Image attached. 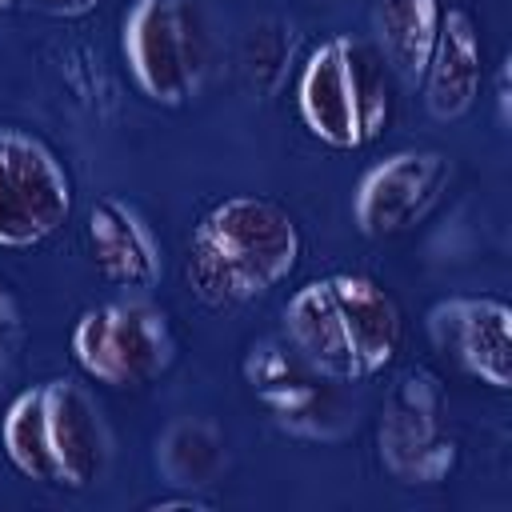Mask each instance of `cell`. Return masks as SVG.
I'll return each mask as SVG.
<instances>
[{
	"label": "cell",
	"mask_w": 512,
	"mask_h": 512,
	"mask_svg": "<svg viewBox=\"0 0 512 512\" xmlns=\"http://www.w3.org/2000/svg\"><path fill=\"white\" fill-rule=\"evenodd\" d=\"M152 512H168V508H212L204 496H196V492H188V496H164V500H152L148 504Z\"/></svg>",
	"instance_id": "21"
},
{
	"label": "cell",
	"mask_w": 512,
	"mask_h": 512,
	"mask_svg": "<svg viewBox=\"0 0 512 512\" xmlns=\"http://www.w3.org/2000/svg\"><path fill=\"white\" fill-rule=\"evenodd\" d=\"M120 44L136 88L164 108L188 104L212 72V24L200 0H132Z\"/></svg>",
	"instance_id": "3"
},
{
	"label": "cell",
	"mask_w": 512,
	"mask_h": 512,
	"mask_svg": "<svg viewBox=\"0 0 512 512\" xmlns=\"http://www.w3.org/2000/svg\"><path fill=\"white\" fill-rule=\"evenodd\" d=\"M36 8H44V12H52V16H84V12H92L100 0H32Z\"/></svg>",
	"instance_id": "20"
},
{
	"label": "cell",
	"mask_w": 512,
	"mask_h": 512,
	"mask_svg": "<svg viewBox=\"0 0 512 512\" xmlns=\"http://www.w3.org/2000/svg\"><path fill=\"white\" fill-rule=\"evenodd\" d=\"M432 344L468 376L504 392L512 384V312L496 296H448L428 308Z\"/></svg>",
	"instance_id": "9"
},
{
	"label": "cell",
	"mask_w": 512,
	"mask_h": 512,
	"mask_svg": "<svg viewBox=\"0 0 512 512\" xmlns=\"http://www.w3.org/2000/svg\"><path fill=\"white\" fill-rule=\"evenodd\" d=\"M44 416H48V440L56 456V484L64 488H88L108 468V428L76 380H44Z\"/></svg>",
	"instance_id": "10"
},
{
	"label": "cell",
	"mask_w": 512,
	"mask_h": 512,
	"mask_svg": "<svg viewBox=\"0 0 512 512\" xmlns=\"http://www.w3.org/2000/svg\"><path fill=\"white\" fill-rule=\"evenodd\" d=\"M8 4H12V0H0V8H8Z\"/></svg>",
	"instance_id": "23"
},
{
	"label": "cell",
	"mask_w": 512,
	"mask_h": 512,
	"mask_svg": "<svg viewBox=\"0 0 512 512\" xmlns=\"http://www.w3.org/2000/svg\"><path fill=\"white\" fill-rule=\"evenodd\" d=\"M244 372L252 380V392L264 400L280 428L312 440H332L348 428V412L340 396L328 388V376L308 368L292 344L284 348L276 340H264L260 348H252Z\"/></svg>",
	"instance_id": "8"
},
{
	"label": "cell",
	"mask_w": 512,
	"mask_h": 512,
	"mask_svg": "<svg viewBox=\"0 0 512 512\" xmlns=\"http://www.w3.org/2000/svg\"><path fill=\"white\" fill-rule=\"evenodd\" d=\"M452 184V156L436 148H404L372 164L352 196L356 228L372 240L420 224Z\"/></svg>",
	"instance_id": "7"
},
{
	"label": "cell",
	"mask_w": 512,
	"mask_h": 512,
	"mask_svg": "<svg viewBox=\"0 0 512 512\" xmlns=\"http://www.w3.org/2000/svg\"><path fill=\"white\" fill-rule=\"evenodd\" d=\"M296 108L304 128L328 148H360L376 140L392 116L384 56L352 36L324 40L300 68Z\"/></svg>",
	"instance_id": "2"
},
{
	"label": "cell",
	"mask_w": 512,
	"mask_h": 512,
	"mask_svg": "<svg viewBox=\"0 0 512 512\" xmlns=\"http://www.w3.org/2000/svg\"><path fill=\"white\" fill-rule=\"evenodd\" d=\"M284 336L296 348V356L316 368L328 380L352 384L356 376V360H352V344H348V328L332 292V280H308L304 288L292 292V300L284 304Z\"/></svg>",
	"instance_id": "13"
},
{
	"label": "cell",
	"mask_w": 512,
	"mask_h": 512,
	"mask_svg": "<svg viewBox=\"0 0 512 512\" xmlns=\"http://www.w3.org/2000/svg\"><path fill=\"white\" fill-rule=\"evenodd\" d=\"M328 280H332V292H336V304H340V316L348 328L356 376L368 380V376L384 372L400 352V332H404L400 308L372 276L336 272Z\"/></svg>",
	"instance_id": "14"
},
{
	"label": "cell",
	"mask_w": 512,
	"mask_h": 512,
	"mask_svg": "<svg viewBox=\"0 0 512 512\" xmlns=\"http://www.w3.org/2000/svg\"><path fill=\"white\" fill-rule=\"evenodd\" d=\"M88 252L92 264L100 268V276L116 288L128 292H144L160 280L164 272V256H160V240L152 236L148 220L120 196H100L88 208Z\"/></svg>",
	"instance_id": "11"
},
{
	"label": "cell",
	"mask_w": 512,
	"mask_h": 512,
	"mask_svg": "<svg viewBox=\"0 0 512 512\" xmlns=\"http://www.w3.org/2000/svg\"><path fill=\"white\" fill-rule=\"evenodd\" d=\"M0 440L4 452L12 460V468L36 484H56V456H52V440H48V416H44V388H24L0 424Z\"/></svg>",
	"instance_id": "16"
},
{
	"label": "cell",
	"mask_w": 512,
	"mask_h": 512,
	"mask_svg": "<svg viewBox=\"0 0 512 512\" xmlns=\"http://www.w3.org/2000/svg\"><path fill=\"white\" fill-rule=\"evenodd\" d=\"M292 28L280 24V20H260L248 28L244 36V48H240V72L248 80L252 92L260 96H272L288 72V60H292Z\"/></svg>",
	"instance_id": "18"
},
{
	"label": "cell",
	"mask_w": 512,
	"mask_h": 512,
	"mask_svg": "<svg viewBox=\"0 0 512 512\" xmlns=\"http://www.w3.org/2000/svg\"><path fill=\"white\" fill-rule=\"evenodd\" d=\"M484 80V44L468 12L448 8L424 68V108L432 120H460L472 112Z\"/></svg>",
	"instance_id": "12"
},
{
	"label": "cell",
	"mask_w": 512,
	"mask_h": 512,
	"mask_svg": "<svg viewBox=\"0 0 512 512\" xmlns=\"http://www.w3.org/2000/svg\"><path fill=\"white\" fill-rule=\"evenodd\" d=\"M300 248V228L284 204L256 192H236L200 216L188 240L184 276L204 304L228 308L288 280Z\"/></svg>",
	"instance_id": "1"
},
{
	"label": "cell",
	"mask_w": 512,
	"mask_h": 512,
	"mask_svg": "<svg viewBox=\"0 0 512 512\" xmlns=\"http://www.w3.org/2000/svg\"><path fill=\"white\" fill-rule=\"evenodd\" d=\"M16 332H20V312H16L12 296H8V288L0 284V352H8V348H12Z\"/></svg>",
	"instance_id": "19"
},
{
	"label": "cell",
	"mask_w": 512,
	"mask_h": 512,
	"mask_svg": "<svg viewBox=\"0 0 512 512\" xmlns=\"http://www.w3.org/2000/svg\"><path fill=\"white\" fill-rule=\"evenodd\" d=\"M176 340L168 328V316L140 300H112L80 312L72 328V356L76 364L96 380L112 388H136L156 380L172 364Z\"/></svg>",
	"instance_id": "4"
},
{
	"label": "cell",
	"mask_w": 512,
	"mask_h": 512,
	"mask_svg": "<svg viewBox=\"0 0 512 512\" xmlns=\"http://www.w3.org/2000/svg\"><path fill=\"white\" fill-rule=\"evenodd\" d=\"M440 0H380L376 4V52L388 72L404 84H420L436 32H440Z\"/></svg>",
	"instance_id": "15"
},
{
	"label": "cell",
	"mask_w": 512,
	"mask_h": 512,
	"mask_svg": "<svg viewBox=\"0 0 512 512\" xmlns=\"http://www.w3.org/2000/svg\"><path fill=\"white\" fill-rule=\"evenodd\" d=\"M156 460L172 484L204 488L224 468V436L208 420H176V424H168Z\"/></svg>",
	"instance_id": "17"
},
{
	"label": "cell",
	"mask_w": 512,
	"mask_h": 512,
	"mask_svg": "<svg viewBox=\"0 0 512 512\" xmlns=\"http://www.w3.org/2000/svg\"><path fill=\"white\" fill-rule=\"evenodd\" d=\"M496 104H500V124H508V60H504L500 80H496Z\"/></svg>",
	"instance_id": "22"
},
{
	"label": "cell",
	"mask_w": 512,
	"mask_h": 512,
	"mask_svg": "<svg viewBox=\"0 0 512 512\" xmlns=\"http://www.w3.org/2000/svg\"><path fill=\"white\" fill-rule=\"evenodd\" d=\"M380 460L404 484H440L456 468L448 400L432 372L416 368L388 392L380 408Z\"/></svg>",
	"instance_id": "6"
},
{
	"label": "cell",
	"mask_w": 512,
	"mask_h": 512,
	"mask_svg": "<svg viewBox=\"0 0 512 512\" xmlns=\"http://www.w3.org/2000/svg\"><path fill=\"white\" fill-rule=\"evenodd\" d=\"M68 216L72 180L56 152L24 128H0V248H32Z\"/></svg>",
	"instance_id": "5"
},
{
	"label": "cell",
	"mask_w": 512,
	"mask_h": 512,
	"mask_svg": "<svg viewBox=\"0 0 512 512\" xmlns=\"http://www.w3.org/2000/svg\"><path fill=\"white\" fill-rule=\"evenodd\" d=\"M304 4H324V0H304Z\"/></svg>",
	"instance_id": "24"
}]
</instances>
